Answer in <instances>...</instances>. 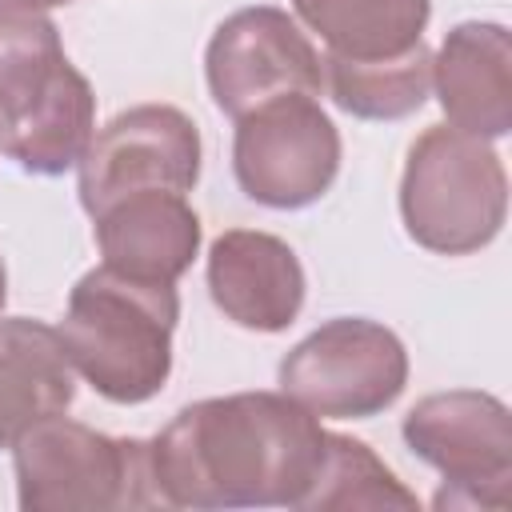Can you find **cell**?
Instances as JSON below:
<instances>
[{"label":"cell","mask_w":512,"mask_h":512,"mask_svg":"<svg viewBox=\"0 0 512 512\" xmlns=\"http://www.w3.org/2000/svg\"><path fill=\"white\" fill-rule=\"evenodd\" d=\"M324 436L284 392H232L180 408L148 440V460L164 508H300Z\"/></svg>","instance_id":"6da1fadb"},{"label":"cell","mask_w":512,"mask_h":512,"mask_svg":"<svg viewBox=\"0 0 512 512\" xmlns=\"http://www.w3.org/2000/svg\"><path fill=\"white\" fill-rule=\"evenodd\" d=\"M180 320L176 284L136 280L108 264L88 268L60 320L72 372L112 404H144L172 376V332Z\"/></svg>","instance_id":"7a4b0ae2"},{"label":"cell","mask_w":512,"mask_h":512,"mask_svg":"<svg viewBox=\"0 0 512 512\" xmlns=\"http://www.w3.org/2000/svg\"><path fill=\"white\" fill-rule=\"evenodd\" d=\"M504 216L508 172L488 140L452 124H432L412 140L400 176V220L420 248L472 256L500 236Z\"/></svg>","instance_id":"3957f363"},{"label":"cell","mask_w":512,"mask_h":512,"mask_svg":"<svg viewBox=\"0 0 512 512\" xmlns=\"http://www.w3.org/2000/svg\"><path fill=\"white\" fill-rule=\"evenodd\" d=\"M16 504L24 512H128L164 508L148 440L108 436L64 412L36 420L12 444Z\"/></svg>","instance_id":"277c9868"},{"label":"cell","mask_w":512,"mask_h":512,"mask_svg":"<svg viewBox=\"0 0 512 512\" xmlns=\"http://www.w3.org/2000/svg\"><path fill=\"white\" fill-rule=\"evenodd\" d=\"M416 460L444 476L432 508H508L512 496V416L480 388H448L416 400L400 424Z\"/></svg>","instance_id":"5b68a950"},{"label":"cell","mask_w":512,"mask_h":512,"mask_svg":"<svg viewBox=\"0 0 512 512\" xmlns=\"http://www.w3.org/2000/svg\"><path fill=\"white\" fill-rule=\"evenodd\" d=\"M280 392L316 420H368L408 384L404 340L368 316H336L308 332L276 368Z\"/></svg>","instance_id":"8992f818"},{"label":"cell","mask_w":512,"mask_h":512,"mask_svg":"<svg viewBox=\"0 0 512 512\" xmlns=\"http://www.w3.org/2000/svg\"><path fill=\"white\" fill-rule=\"evenodd\" d=\"M232 172L252 204L308 208L340 176V132L316 96H276L236 120Z\"/></svg>","instance_id":"52a82bcc"},{"label":"cell","mask_w":512,"mask_h":512,"mask_svg":"<svg viewBox=\"0 0 512 512\" xmlns=\"http://www.w3.org/2000/svg\"><path fill=\"white\" fill-rule=\"evenodd\" d=\"M204 80L212 104L240 120L276 96H320L324 60L284 8H240L212 32L204 48Z\"/></svg>","instance_id":"ba28073f"},{"label":"cell","mask_w":512,"mask_h":512,"mask_svg":"<svg viewBox=\"0 0 512 512\" xmlns=\"http://www.w3.org/2000/svg\"><path fill=\"white\" fill-rule=\"evenodd\" d=\"M200 128L188 112L172 104H136L116 112L80 156V204L96 216L104 204L164 188L188 196L200 180Z\"/></svg>","instance_id":"9c48e42d"},{"label":"cell","mask_w":512,"mask_h":512,"mask_svg":"<svg viewBox=\"0 0 512 512\" xmlns=\"http://www.w3.org/2000/svg\"><path fill=\"white\" fill-rule=\"evenodd\" d=\"M304 264L288 240L256 228H228L208 248V296L248 332H284L304 308Z\"/></svg>","instance_id":"30bf717a"},{"label":"cell","mask_w":512,"mask_h":512,"mask_svg":"<svg viewBox=\"0 0 512 512\" xmlns=\"http://www.w3.org/2000/svg\"><path fill=\"white\" fill-rule=\"evenodd\" d=\"M92 236L108 268L136 280L176 284L200 256L204 228L188 196L144 188L104 204L92 216Z\"/></svg>","instance_id":"8fae6325"},{"label":"cell","mask_w":512,"mask_h":512,"mask_svg":"<svg viewBox=\"0 0 512 512\" xmlns=\"http://www.w3.org/2000/svg\"><path fill=\"white\" fill-rule=\"evenodd\" d=\"M432 88L452 128L480 140L512 132V36L496 20L448 28L432 56Z\"/></svg>","instance_id":"7c38bea8"},{"label":"cell","mask_w":512,"mask_h":512,"mask_svg":"<svg viewBox=\"0 0 512 512\" xmlns=\"http://www.w3.org/2000/svg\"><path fill=\"white\" fill-rule=\"evenodd\" d=\"M76 400V372L60 332L44 320H0V448H12L36 420L68 412Z\"/></svg>","instance_id":"4fadbf2b"},{"label":"cell","mask_w":512,"mask_h":512,"mask_svg":"<svg viewBox=\"0 0 512 512\" xmlns=\"http://www.w3.org/2000/svg\"><path fill=\"white\" fill-rule=\"evenodd\" d=\"M96 136V92L88 76L64 60L48 88L12 120L0 124V148L32 176H64L80 164Z\"/></svg>","instance_id":"5bb4252c"},{"label":"cell","mask_w":512,"mask_h":512,"mask_svg":"<svg viewBox=\"0 0 512 512\" xmlns=\"http://www.w3.org/2000/svg\"><path fill=\"white\" fill-rule=\"evenodd\" d=\"M292 12L324 40V56L388 60L424 40L432 0H292Z\"/></svg>","instance_id":"9a60e30c"},{"label":"cell","mask_w":512,"mask_h":512,"mask_svg":"<svg viewBox=\"0 0 512 512\" xmlns=\"http://www.w3.org/2000/svg\"><path fill=\"white\" fill-rule=\"evenodd\" d=\"M324 84L332 104L356 120H404L432 92V52L420 40L388 60L324 56Z\"/></svg>","instance_id":"2e32d148"},{"label":"cell","mask_w":512,"mask_h":512,"mask_svg":"<svg viewBox=\"0 0 512 512\" xmlns=\"http://www.w3.org/2000/svg\"><path fill=\"white\" fill-rule=\"evenodd\" d=\"M304 512H348V508H404L416 512V492L356 436L328 432L320 472L300 504Z\"/></svg>","instance_id":"e0dca14e"},{"label":"cell","mask_w":512,"mask_h":512,"mask_svg":"<svg viewBox=\"0 0 512 512\" xmlns=\"http://www.w3.org/2000/svg\"><path fill=\"white\" fill-rule=\"evenodd\" d=\"M56 24L16 0H0V124L24 112L64 64Z\"/></svg>","instance_id":"ac0fdd59"},{"label":"cell","mask_w":512,"mask_h":512,"mask_svg":"<svg viewBox=\"0 0 512 512\" xmlns=\"http://www.w3.org/2000/svg\"><path fill=\"white\" fill-rule=\"evenodd\" d=\"M24 8H36V12H48V8H60V4H72V0H16Z\"/></svg>","instance_id":"d6986e66"},{"label":"cell","mask_w":512,"mask_h":512,"mask_svg":"<svg viewBox=\"0 0 512 512\" xmlns=\"http://www.w3.org/2000/svg\"><path fill=\"white\" fill-rule=\"evenodd\" d=\"M4 304H8V268H4V256H0V316H4Z\"/></svg>","instance_id":"ffe728a7"}]
</instances>
